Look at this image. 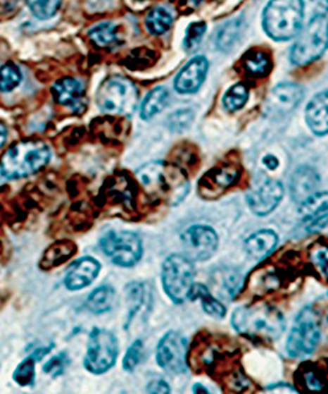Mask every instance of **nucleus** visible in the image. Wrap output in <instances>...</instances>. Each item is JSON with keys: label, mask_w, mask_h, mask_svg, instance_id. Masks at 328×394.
Returning <instances> with one entry per match:
<instances>
[{"label": "nucleus", "mask_w": 328, "mask_h": 394, "mask_svg": "<svg viewBox=\"0 0 328 394\" xmlns=\"http://www.w3.org/2000/svg\"><path fill=\"white\" fill-rule=\"evenodd\" d=\"M194 279V263L189 258L180 254H174L164 260L162 269L164 292L175 304L180 305L189 300Z\"/></svg>", "instance_id": "423d86ee"}, {"label": "nucleus", "mask_w": 328, "mask_h": 394, "mask_svg": "<svg viewBox=\"0 0 328 394\" xmlns=\"http://www.w3.org/2000/svg\"><path fill=\"white\" fill-rule=\"evenodd\" d=\"M182 242L192 259L208 260L218 247V235L210 226L194 225L184 231Z\"/></svg>", "instance_id": "f8f14e48"}, {"label": "nucleus", "mask_w": 328, "mask_h": 394, "mask_svg": "<svg viewBox=\"0 0 328 394\" xmlns=\"http://www.w3.org/2000/svg\"><path fill=\"white\" fill-rule=\"evenodd\" d=\"M243 29H244V20L241 18L230 20L226 24H223L217 33V39H215L217 48L222 51H230L241 39Z\"/></svg>", "instance_id": "5701e85b"}, {"label": "nucleus", "mask_w": 328, "mask_h": 394, "mask_svg": "<svg viewBox=\"0 0 328 394\" xmlns=\"http://www.w3.org/2000/svg\"><path fill=\"white\" fill-rule=\"evenodd\" d=\"M319 340L320 328L318 321L314 313H311L310 309H306L302 314H299L296 325L291 328L286 343V351L291 357L302 359L315 351Z\"/></svg>", "instance_id": "9d476101"}, {"label": "nucleus", "mask_w": 328, "mask_h": 394, "mask_svg": "<svg viewBox=\"0 0 328 394\" xmlns=\"http://www.w3.org/2000/svg\"><path fill=\"white\" fill-rule=\"evenodd\" d=\"M284 197V187L279 180L268 179L258 190L247 195V204L256 216H267L277 208Z\"/></svg>", "instance_id": "2eb2a0df"}, {"label": "nucleus", "mask_w": 328, "mask_h": 394, "mask_svg": "<svg viewBox=\"0 0 328 394\" xmlns=\"http://www.w3.org/2000/svg\"><path fill=\"white\" fill-rule=\"evenodd\" d=\"M246 68L256 77H264L270 71V61L267 54L253 51L246 58Z\"/></svg>", "instance_id": "72a5a7b5"}, {"label": "nucleus", "mask_w": 328, "mask_h": 394, "mask_svg": "<svg viewBox=\"0 0 328 394\" xmlns=\"http://www.w3.org/2000/svg\"><path fill=\"white\" fill-rule=\"evenodd\" d=\"M314 263L328 278V247H322L314 254Z\"/></svg>", "instance_id": "ea45409f"}, {"label": "nucleus", "mask_w": 328, "mask_h": 394, "mask_svg": "<svg viewBox=\"0 0 328 394\" xmlns=\"http://www.w3.org/2000/svg\"><path fill=\"white\" fill-rule=\"evenodd\" d=\"M118 356L117 338L106 328H94L88 338L84 367L94 375H103L116 364Z\"/></svg>", "instance_id": "6e6552de"}, {"label": "nucleus", "mask_w": 328, "mask_h": 394, "mask_svg": "<svg viewBox=\"0 0 328 394\" xmlns=\"http://www.w3.org/2000/svg\"><path fill=\"white\" fill-rule=\"evenodd\" d=\"M194 393H209V390H206V388L203 386V385L196 384L194 386Z\"/></svg>", "instance_id": "49530a36"}, {"label": "nucleus", "mask_w": 328, "mask_h": 394, "mask_svg": "<svg viewBox=\"0 0 328 394\" xmlns=\"http://www.w3.org/2000/svg\"><path fill=\"white\" fill-rule=\"evenodd\" d=\"M206 32V24L203 21H197L192 23L188 29H187V35L184 39V49L188 51H194L198 48L203 35Z\"/></svg>", "instance_id": "c9c22d12"}, {"label": "nucleus", "mask_w": 328, "mask_h": 394, "mask_svg": "<svg viewBox=\"0 0 328 394\" xmlns=\"http://www.w3.org/2000/svg\"><path fill=\"white\" fill-rule=\"evenodd\" d=\"M51 92L59 104L77 108L82 106V100L84 97V86L74 78H62L53 85Z\"/></svg>", "instance_id": "412c9836"}, {"label": "nucleus", "mask_w": 328, "mask_h": 394, "mask_svg": "<svg viewBox=\"0 0 328 394\" xmlns=\"http://www.w3.org/2000/svg\"><path fill=\"white\" fill-rule=\"evenodd\" d=\"M139 183L158 200L170 205L183 202L189 192L188 175L183 168L164 162H151L137 171Z\"/></svg>", "instance_id": "f257e3e1"}, {"label": "nucleus", "mask_w": 328, "mask_h": 394, "mask_svg": "<svg viewBox=\"0 0 328 394\" xmlns=\"http://www.w3.org/2000/svg\"><path fill=\"white\" fill-rule=\"evenodd\" d=\"M277 242L279 238L275 231L264 229L250 235L244 243V249L252 259H264L267 255H270V252L275 250Z\"/></svg>", "instance_id": "4be33fe9"}, {"label": "nucleus", "mask_w": 328, "mask_h": 394, "mask_svg": "<svg viewBox=\"0 0 328 394\" xmlns=\"http://www.w3.org/2000/svg\"><path fill=\"white\" fill-rule=\"evenodd\" d=\"M100 272V263L91 257L77 260L66 273L65 287L68 290H80L92 284Z\"/></svg>", "instance_id": "f3484780"}, {"label": "nucleus", "mask_w": 328, "mask_h": 394, "mask_svg": "<svg viewBox=\"0 0 328 394\" xmlns=\"http://www.w3.org/2000/svg\"><path fill=\"white\" fill-rule=\"evenodd\" d=\"M100 247L113 264L125 269L135 266L142 257V242L130 231H108Z\"/></svg>", "instance_id": "1a4fd4ad"}, {"label": "nucleus", "mask_w": 328, "mask_h": 394, "mask_svg": "<svg viewBox=\"0 0 328 394\" xmlns=\"http://www.w3.org/2000/svg\"><path fill=\"white\" fill-rule=\"evenodd\" d=\"M172 25V15L163 7L151 11L146 18V28L153 35H163Z\"/></svg>", "instance_id": "c756f323"}, {"label": "nucleus", "mask_w": 328, "mask_h": 394, "mask_svg": "<svg viewBox=\"0 0 328 394\" xmlns=\"http://www.w3.org/2000/svg\"><path fill=\"white\" fill-rule=\"evenodd\" d=\"M327 48L328 19L323 15H317L301 32L291 48L290 59L298 66H305L317 61Z\"/></svg>", "instance_id": "39448f33"}, {"label": "nucleus", "mask_w": 328, "mask_h": 394, "mask_svg": "<svg viewBox=\"0 0 328 394\" xmlns=\"http://www.w3.org/2000/svg\"><path fill=\"white\" fill-rule=\"evenodd\" d=\"M142 351H144V345L141 340H135L134 343L129 347V350L126 351L124 362H122V366L126 372H133L138 367L142 359Z\"/></svg>", "instance_id": "e433bc0d"}, {"label": "nucleus", "mask_w": 328, "mask_h": 394, "mask_svg": "<svg viewBox=\"0 0 328 394\" xmlns=\"http://www.w3.org/2000/svg\"><path fill=\"white\" fill-rule=\"evenodd\" d=\"M305 115L314 135H328V91L320 92L310 100Z\"/></svg>", "instance_id": "a211bd4d"}, {"label": "nucleus", "mask_w": 328, "mask_h": 394, "mask_svg": "<svg viewBox=\"0 0 328 394\" xmlns=\"http://www.w3.org/2000/svg\"><path fill=\"white\" fill-rule=\"evenodd\" d=\"M127 304H129V321L127 324L132 322V319L142 310L146 309L149 301H150V293L147 292L146 285L142 283H130L125 288Z\"/></svg>", "instance_id": "bb28decb"}, {"label": "nucleus", "mask_w": 328, "mask_h": 394, "mask_svg": "<svg viewBox=\"0 0 328 394\" xmlns=\"http://www.w3.org/2000/svg\"><path fill=\"white\" fill-rule=\"evenodd\" d=\"M303 97V88L293 83H281L270 91L265 112L270 116H286L293 112Z\"/></svg>", "instance_id": "4468645a"}, {"label": "nucleus", "mask_w": 328, "mask_h": 394, "mask_svg": "<svg viewBox=\"0 0 328 394\" xmlns=\"http://www.w3.org/2000/svg\"><path fill=\"white\" fill-rule=\"evenodd\" d=\"M51 152L41 141H24L12 146L0 161V173L6 179H21L39 173L50 161Z\"/></svg>", "instance_id": "7ed1b4c3"}, {"label": "nucleus", "mask_w": 328, "mask_h": 394, "mask_svg": "<svg viewBox=\"0 0 328 394\" xmlns=\"http://www.w3.org/2000/svg\"><path fill=\"white\" fill-rule=\"evenodd\" d=\"M189 300L191 301L200 300L203 304V310L212 317L223 318L226 316V308L213 296L209 288L205 287L203 284H194L191 293H189Z\"/></svg>", "instance_id": "b1692460"}, {"label": "nucleus", "mask_w": 328, "mask_h": 394, "mask_svg": "<svg viewBox=\"0 0 328 394\" xmlns=\"http://www.w3.org/2000/svg\"><path fill=\"white\" fill-rule=\"evenodd\" d=\"M248 100V90L244 85L238 83L225 94L223 97V106L229 112H235L244 106Z\"/></svg>", "instance_id": "7c9ffc66"}, {"label": "nucleus", "mask_w": 328, "mask_h": 394, "mask_svg": "<svg viewBox=\"0 0 328 394\" xmlns=\"http://www.w3.org/2000/svg\"><path fill=\"white\" fill-rule=\"evenodd\" d=\"M89 37L100 48H112L120 42L118 30L112 23H101L89 30Z\"/></svg>", "instance_id": "c85d7f7f"}, {"label": "nucleus", "mask_w": 328, "mask_h": 394, "mask_svg": "<svg viewBox=\"0 0 328 394\" xmlns=\"http://www.w3.org/2000/svg\"><path fill=\"white\" fill-rule=\"evenodd\" d=\"M194 112L191 109H180L170 116L168 123L171 129L175 132H182L192 124L194 121Z\"/></svg>", "instance_id": "4c0bfd02"}, {"label": "nucleus", "mask_w": 328, "mask_h": 394, "mask_svg": "<svg viewBox=\"0 0 328 394\" xmlns=\"http://www.w3.org/2000/svg\"><path fill=\"white\" fill-rule=\"evenodd\" d=\"M149 393H170V385L163 380H154L147 385Z\"/></svg>", "instance_id": "79ce46f5"}, {"label": "nucleus", "mask_w": 328, "mask_h": 394, "mask_svg": "<svg viewBox=\"0 0 328 394\" xmlns=\"http://www.w3.org/2000/svg\"><path fill=\"white\" fill-rule=\"evenodd\" d=\"M170 92L165 87H156L146 97L141 106V117L149 120L155 115L160 113L168 101Z\"/></svg>", "instance_id": "cd10ccee"}, {"label": "nucleus", "mask_w": 328, "mask_h": 394, "mask_svg": "<svg viewBox=\"0 0 328 394\" xmlns=\"http://www.w3.org/2000/svg\"><path fill=\"white\" fill-rule=\"evenodd\" d=\"M91 4H101V3H104L106 0H88Z\"/></svg>", "instance_id": "de8ad7c7"}, {"label": "nucleus", "mask_w": 328, "mask_h": 394, "mask_svg": "<svg viewBox=\"0 0 328 394\" xmlns=\"http://www.w3.org/2000/svg\"><path fill=\"white\" fill-rule=\"evenodd\" d=\"M51 348H53L51 345L48 347H39V348H37V350H36V351H34V352H33V354L30 356H32L36 362H39V360H41L44 356L48 355L49 352L51 351Z\"/></svg>", "instance_id": "c03bdc74"}, {"label": "nucleus", "mask_w": 328, "mask_h": 394, "mask_svg": "<svg viewBox=\"0 0 328 394\" xmlns=\"http://www.w3.org/2000/svg\"><path fill=\"white\" fill-rule=\"evenodd\" d=\"M328 211V192H315L310 195L299 205V214L306 220L311 221Z\"/></svg>", "instance_id": "a878e982"}, {"label": "nucleus", "mask_w": 328, "mask_h": 394, "mask_svg": "<svg viewBox=\"0 0 328 394\" xmlns=\"http://www.w3.org/2000/svg\"><path fill=\"white\" fill-rule=\"evenodd\" d=\"M116 292L111 285H101L95 289L86 301V307L91 313L103 314L113 308Z\"/></svg>", "instance_id": "393cba45"}, {"label": "nucleus", "mask_w": 328, "mask_h": 394, "mask_svg": "<svg viewBox=\"0 0 328 394\" xmlns=\"http://www.w3.org/2000/svg\"><path fill=\"white\" fill-rule=\"evenodd\" d=\"M213 287L220 296L232 300L236 297L243 289L244 279L241 271L236 269H220L213 273Z\"/></svg>", "instance_id": "6ab92c4d"}, {"label": "nucleus", "mask_w": 328, "mask_h": 394, "mask_svg": "<svg viewBox=\"0 0 328 394\" xmlns=\"http://www.w3.org/2000/svg\"><path fill=\"white\" fill-rule=\"evenodd\" d=\"M308 230L310 233H320V231H328V211L326 214L320 216L315 220H311L308 225Z\"/></svg>", "instance_id": "a19ab883"}, {"label": "nucleus", "mask_w": 328, "mask_h": 394, "mask_svg": "<svg viewBox=\"0 0 328 394\" xmlns=\"http://www.w3.org/2000/svg\"><path fill=\"white\" fill-rule=\"evenodd\" d=\"M305 16L302 0H270L264 10L263 27L270 39L285 41L298 33Z\"/></svg>", "instance_id": "20e7f679"}, {"label": "nucleus", "mask_w": 328, "mask_h": 394, "mask_svg": "<svg viewBox=\"0 0 328 394\" xmlns=\"http://www.w3.org/2000/svg\"><path fill=\"white\" fill-rule=\"evenodd\" d=\"M188 345L179 333L170 331L164 335L156 348V363L165 372L180 375L188 369Z\"/></svg>", "instance_id": "9b49d317"}, {"label": "nucleus", "mask_w": 328, "mask_h": 394, "mask_svg": "<svg viewBox=\"0 0 328 394\" xmlns=\"http://www.w3.org/2000/svg\"><path fill=\"white\" fill-rule=\"evenodd\" d=\"M138 101L134 85L122 77H112L99 88L97 106L109 115H130Z\"/></svg>", "instance_id": "0eeeda50"}, {"label": "nucleus", "mask_w": 328, "mask_h": 394, "mask_svg": "<svg viewBox=\"0 0 328 394\" xmlns=\"http://www.w3.org/2000/svg\"><path fill=\"white\" fill-rule=\"evenodd\" d=\"M21 71L15 63H6L0 68V91L10 92L19 86L21 82Z\"/></svg>", "instance_id": "473e14b6"}, {"label": "nucleus", "mask_w": 328, "mask_h": 394, "mask_svg": "<svg viewBox=\"0 0 328 394\" xmlns=\"http://www.w3.org/2000/svg\"><path fill=\"white\" fill-rule=\"evenodd\" d=\"M68 357L66 352H61L59 355L54 356L53 359H50L48 363L44 366L45 374L53 376V377H58L65 372V368L68 367Z\"/></svg>", "instance_id": "58836bf2"}, {"label": "nucleus", "mask_w": 328, "mask_h": 394, "mask_svg": "<svg viewBox=\"0 0 328 394\" xmlns=\"http://www.w3.org/2000/svg\"><path fill=\"white\" fill-rule=\"evenodd\" d=\"M209 68V62L203 56L192 58L177 74L175 79V88L179 94H194L205 80Z\"/></svg>", "instance_id": "dca6fc26"}, {"label": "nucleus", "mask_w": 328, "mask_h": 394, "mask_svg": "<svg viewBox=\"0 0 328 394\" xmlns=\"http://www.w3.org/2000/svg\"><path fill=\"white\" fill-rule=\"evenodd\" d=\"M27 3L33 15L39 19L53 18L61 6V0H27Z\"/></svg>", "instance_id": "f704fd0d"}, {"label": "nucleus", "mask_w": 328, "mask_h": 394, "mask_svg": "<svg viewBox=\"0 0 328 394\" xmlns=\"http://www.w3.org/2000/svg\"><path fill=\"white\" fill-rule=\"evenodd\" d=\"M234 328L244 337L273 342L285 331V318L280 310L267 304L246 305L232 313Z\"/></svg>", "instance_id": "f03ea898"}, {"label": "nucleus", "mask_w": 328, "mask_h": 394, "mask_svg": "<svg viewBox=\"0 0 328 394\" xmlns=\"http://www.w3.org/2000/svg\"><path fill=\"white\" fill-rule=\"evenodd\" d=\"M6 140H7V129L3 124H0V147L6 144Z\"/></svg>", "instance_id": "a18cd8bd"}, {"label": "nucleus", "mask_w": 328, "mask_h": 394, "mask_svg": "<svg viewBox=\"0 0 328 394\" xmlns=\"http://www.w3.org/2000/svg\"><path fill=\"white\" fill-rule=\"evenodd\" d=\"M239 170L234 166L214 167L203 175L198 182V193L203 199H217L223 191L238 180Z\"/></svg>", "instance_id": "ddd939ff"}, {"label": "nucleus", "mask_w": 328, "mask_h": 394, "mask_svg": "<svg viewBox=\"0 0 328 394\" xmlns=\"http://www.w3.org/2000/svg\"><path fill=\"white\" fill-rule=\"evenodd\" d=\"M263 164L270 170V171H275L277 167H279V159L275 156V155H265L264 158H263Z\"/></svg>", "instance_id": "37998d69"}, {"label": "nucleus", "mask_w": 328, "mask_h": 394, "mask_svg": "<svg viewBox=\"0 0 328 394\" xmlns=\"http://www.w3.org/2000/svg\"><path fill=\"white\" fill-rule=\"evenodd\" d=\"M319 175L311 167H299L290 179V191L294 200L303 202L310 195L317 192Z\"/></svg>", "instance_id": "aec40b11"}, {"label": "nucleus", "mask_w": 328, "mask_h": 394, "mask_svg": "<svg viewBox=\"0 0 328 394\" xmlns=\"http://www.w3.org/2000/svg\"><path fill=\"white\" fill-rule=\"evenodd\" d=\"M34 364H36V360L32 356L24 359L13 372V376H12L13 381L20 386H32L34 383V377H36Z\"/></svg>", "instance_id": "2f4dec72"}]
</instances>
